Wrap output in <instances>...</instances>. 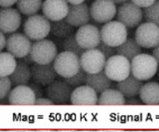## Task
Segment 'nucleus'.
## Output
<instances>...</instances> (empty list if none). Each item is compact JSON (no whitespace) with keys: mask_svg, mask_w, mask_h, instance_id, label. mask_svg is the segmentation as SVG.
Wrapping results in <instances>:
<instances>
[{"mask_svg":"<svg viewBox=\"0 0 159 132\" xmlns=\"http://www.w3.org/2000/svg\"><path fill=\"white\" fill-rule=\"evenodd\" d=\"M131 74L140 81H148L156 75L158 64L152 55L140 53L130 61Z\"/></svg>","mask_w":159,"mask_h":132,"instance_id":"nucleus-1","label":"nucleus"},{"mask_svg":"<svg viewBox=\"0 0 159 132\" xmlns=\"http://www.w3.org/2000/svg\"><path fill=\"white\" fill-rule=\"evenodd\" d=\"M53 65L57 74L63 78L74 75L81 69L80 57L67 51L61 52L57 54Z\"/></svg>","mask_w":159,"mask_h":132,"instance_id":"nucleus-2","label":"nucleus"},{"mask_svg":"<svg viewBox=\"0 0 159 132\" xmlns=\"http://www.w3.org/2000/svg\"><path fill=\"white\" fill-rule=\"evenodd\" d=\"M24 32L32 41L44 39L50 33V20L43 15H31L24 24Z\"/></svg>","mask_w":159,"mask_h":132,"instance_id":"nucleus-3","label":"nucleus"},{"mask_svg":"<svg viewBox=\"0 0 159 132\" xmlns=\"http://www.w3.org/2000/svg\"><path fill=\"white\" fill-rule=\"evenodd\" d=\"M101 41L107 45L117 48L128 38L127 27L118 20L105 23L101 30Z\"/></svg>","mask_w":159,"mask_h":132,"instance_id":"nucleus-4","label":"nucleus"},{"mask_svg":"<svg viewBox=\"0 0 159 132\" xmlns=\"http://www.w3.org/2000/svg\"><path fill=\"white\" fill-rule=\"evenodd\" d=\"M104 71L111 81H123L131 74L130 60L121 55H113L107 59Z\"/></svg>","mask_w":159,"mask_h":132,"instance_id":"nucleus-5","label":"nucleus"},{"mask_svg":"<svg viewBox=\"0 0 159 132\" xmlns=\"http://www.w3.org/2000/svg\"><path fill=\"white\" fill-rule=\"evenodd\" d=\"M30 54L34 63L42 65L50 64L54 62L58 54V49L55 42L44 38L33 43Z\"/></svg>","mask_w":159,"mask_h":132,"instance_id":"nucleus-6","label":"nucleus"},{"mask_svg":"<svg viewBox=\"0 0 159 132\" xmlns=\"http://www.w3.org/2000/svg\"><path fill=\"white\" fill-rule=\"evenodd\" d=\"M117 20L124 24L127 28H134L140 24L143 19L141 8L133 2L122 3L117 10Z\"/></svg>","mask_w":159,"mask_h":132,"instance_id":"nucleus-7","label":"nucleus"},{"mask_svg":"<svg viewBox=\"0 0 159 132\" xmlns=\"http://www.w3.org/2000/svg\"><path fill=\"white\" fill-rule=\"evenodd\" d=\"M134 39L144 49H152L159 43V26L151 22L140 24Z\"/></svg>","mask_w":159,"mask_h":132,"instance_id":"nucleus-8","label":"nucleus"},{"mask_svg":"<svg viewBox=\"0 0 159 132\" xmlns=\"http://www.w3.org/2000/svg\"><path fill=\"white\" fill-rule=\"evenodd\" d=\"M107 58L98 49H87L80 57L81 68L89 74L104 70Z\"/></svg>","mask_w":159,"mask_h":132,"instance_id":"nucleus-9","label":"nucleus"},{"mask_svg":"<svg viewBox=\"0 0 159 132\" xmlns=\"http://www.w3.org/2000/svg\"><path fill=\"white\" fill-rule=\"evenodd\" d=\"M91 18L98 23H107L112 20L117 14L116 3L111 0H94L91 4Z\"/></svg>","mask_w":159,"mask_h":132,"instance_id":"nucleus-10","label":"nucleus"},{"mask_svg":"<svg viewBox=\"0 0 159 132\" xmlns=\"http://www.w3.org/2000/svg\"><path fill=\"white\" fill-rule=\"evenodd\" d=\"M32 40L23 33H12L6 39L5 49L16 58H20L30 53Z\"/></svg>","mask_w":159,"mask_h":132,"instance_id":"nucleus-11","label":"nucleus"},{"mask_svg":"<svg viewBox=\"0 0 159 132\" xmlns=\"http://www.w3.org/2000/svg\"><path fill=\"white\" fill-rule=\"evenodd\" d=\"M72 87L66 81L55 80L46 87L45 94L54 104H66L71 103Z\"/></svg>","mask_w":159,"mask_h":132,"instance_id":"nucleus-12","label":"nucleus"},{"mask_svg":"<svg viewBox=\"0 0 159 132\" xmlns=\"http://www.w3.org/2000/svg\"><path fill=\"white\" fill-rule=\"evenodd\" d=\"M75 36L79 45L84 50L96 49L101 42V31L96 26L90 24L80 26Z\"/></svg>","mask_w":159,"mask_h":132,"instance_id":"nucleus-13","label":"nucleus"},{"mask_svg":"<svg viewBox=\"0 0 159 132\" xmlns=\"http://www.w3.org/2000/svg\"><path fill=\"white\" fill-rule=\"evenodd\" d=\"M31 73L32 81L42 87L49 86L56 80L58 75L52 63L44 65L34 63L31 66Z\"/></svg>","mask_w":159,"mask_h":132,"instance_id":"nucleus-14","label":"nucleus"},{"mask_svg":"<svg viewBox=\"0 0 159 132\" xmlns=\"http://www.w3.org/2000/svg\"><path fill=\"white\" fill-rule=\"evenodd\" d=\"M21 23L20 11L12 7L0 9V31L4 34L16 32Z\"/></svg>","mask_w":159,"mask_h":132,"instance_id":"nucleus-15","label":"nucleus"},{"mask_svg":"<svg viewBox=\"0 0 159 132\" xmlns=\"http://www.w3.org/2000/svg\"><path fill=\"white\" fill-rule=\"evenodd\" d=\"M68 3L66 0H44L42 4L43 15L50 20L65 19L68 12Z\"/></svg>","mask_w":159,"mask_h":132,"instance_id":"nucleus-16","label":"nucleus"},{"mask_svg":"<svg viewBox=\"0 0 159 132\" xmlns=\"http://www.w3.org/2000/svg\"><path fill=\"white\" fill-rule=\"evenodd\" d=\"M90 10L84 3L69 5L68 12L65 19L74 27H80L89 22Z\"/></svg>","mask_w":159,"mask_h":132,"instance_id":"nucleus-17","label":"nucleus"},{"mask_svg":"<svg viewBox=\"0 0 159 132\" xmlns=\"http://www.w3.org/2000/svg\"><path fill=\"white\" fill-rule=\"evenodd\" d=\"M9 104L11 105H33L36 97L28 85L17 86L10 91L8 95Z\"/></svg>","mask_w":159,"mask_h":132,"instance_id":"nucleus-18","label":"nucleus"},{"mask_svg":"<svg viewBox=\"0 0 159 132\" xmlns=\"http://www.w3.org/2000/svg\"><path fill=\"white\" fill-rule=\"evenodd\" d=\"M97 94V92L88 85L80 86L72 91L71 103L73 105H95L98 103Z\"/></svg>","mask_w":159,"mask_h":132,"instance_id":"nucleus-19","label":"nucleus"},{"mask_svg":"<svg viewBox=\"0 0 159 132\" xmlns=\"http://www.w3.org/2000/svg\"><path fill=\"white\" fill-rule=\"evenodd\" d=\"M143 85L144 84L142 81H140L138 78L134 76L133 75L130 74L126 79L121 81H117L116 87L117 90L124 94V97L128 98V97H136L140 95V89Z\"/></svg>","mask_w":159,"mask_h":132,"instance_id":"nucleus-20","label":"nucleus"},{"mask_svg":"<svg viewBox=\"0 0 159 132\" xmlns=\"http://www.w3.org/2000/svg\"><path fill=\"white\" fill-rule=\"evenodd\" d=\"M85 84L92 87L97 93L101 94L104 91L110 88L111 86V80L107 76L105 71L102 70L94 74L87 73Z\"/></svg>","mask_w":159,"mask_h":132,"instance_id":"nucleus-21","label":"nucleus"},{"mask_svg":"<svg viewBox=\"0 0 159 132\" xmlns=\"http://www.w3.org/2000/svg\"><path fill=\"white\" fill-rule=\"evenodd\" d=\"M9 77L12 83V86L17 87V86L28 85L30 81L32 80L31 68L29 67V65L18 60L15 70Z\"/></svg>","mask_w":159,"mask_h":132,"instance_id":"nucleus-22","label":"nucleus"},{"mask_svg":"<svg viewBox=\"0 0 159 132\" xmlns=\"http://www.w3.org/2000/svg\"><path fill=\"white\" fill-rule=\"evenodd\" d=\"M140 100L147 105L159 104V83L147 82L144 84L140 92Z\"/></svg>","mask_w":159,"mask_h":132,"instance_id":"nucleus-23","label":"nucleus"},{"mask_svg":"<svg viewBox=\"0 0 159 132\" xmlns=\"http://www.w3.org/2000/svg\"><path fill=\"white\" fill-rule=\"evenodd\" d=\"M116 53L124 56L131 61L137 55L142 53V49L135 39L127 38L121 45L116 48Z\"/></svg>","mask_w":159,"mask_h":132,"instance_id":"nucleus-24","label":"nucleus"},{"mask_svg":"<svg viewBox=\"0 0 159 132\" xmlns=\"http://www.w3.org/2000/svg\"><path fill=\"white\" fill-rule=\"evenodd\" d=\"M126 102V97L121 92L115 89L108 88L103 92H101L98 97L99 105H124Z\"/></svg>","mask_w":159,"mask_h":132,"instance_id":"nucleus-25","label":"nucleus"},{"mask_svg":"<svg viewBox=\"0 0 159 132\" xmlns=\"http://www.w3.org/2000/svg\"><path fill=\"white\" fill-rule=\"evenodd\" d=\"M74 26L66 21V19L50 22V33L58 39H65L68 36L73 34Z\"/></svg>","mask_w":159,"mask_h":132,"instance_id":"nucleus-26","label":"nucleus"},{"mask_svg":"<svg viewBox=\"0 0 159 132\" xmlns=\"http://www.w3.org/2000/svg\"><path fill=\"white\" fill-rule=\"evenodd\" d=\"M17 61L9 52H0V76H10L16 67Z\"/></svg>","mask_w":159,"mask_h":132,"instance_id":"nucleus-27","label":"nucleus"},{"mask_svg":"<svg viewBox=\"0 0 159 132\" xmlns=\"http://www.w3.org/2000/svg\"><path fill=\"white\" fill-rule=\"evenodd\" d=\"M43 0H17L16 7L20 13L31 16L42 9Z\"/></svg>","mask_w":159,"mask_h":132,"instance_id":"nucleus-28","label":"nucleus"},{"mask_svg":"<svg viewBox=\"0 0 159 132\" xmlns=\"http://www.w3.org/2000/svg\"><path fill=\"white\" fill-rule=\"evenodd\" d=\"M61 46L62 49H64V51L73 53L79 57H81V55L85 51L84 49L79 45L78 40L76 38V36L74 34H71V35L68 36L67 37H66L65 39H63Z\"/></svg>","mask_w":159,"mask_h":132,"instance_id":"nucleus-29","label":"nucleus"},{"mask_svg":"<svg viewBox=\"0 0 159 132\" xmlns=\"http://www.w3.org/2000/svg\"><path fill=\"white\" fill-rule=\"evenodd\" d=\"M146 22H151L159 26V0H156L150 6L145 8L143 11Z\"/></svg>","mask_w":159,"mask_h":132,"instance_id":"nucleus-30","label":"nucleus"},{"mask_svg":"<svg viewBox=\"0 0 159 132\" xmlns=\"http://www.w3.org/2000/svg\"><path fill=\"white\" fill-rule=\"evenodd\" d=\"M86 76H87V73L81 68L77 74L70 77L64 78L63 81H66L72 88H76L83 86L86 82Z\"/></svg>","mask_w":159,"mask_h":132,"instance_id":"nucleus-31","label":"nucleus"},{"mask_svg":"<svg viewBox=\"0 0 159 132\" xmlns=\"http://www.w3.org/2000/svg\"><path fill=\"white\" fill-rule=\"evenodd\" d=\"M12 83L9 76H0V99L7 97L11 91Z\"/></svg>","mask_w":159,"mask_h":132,"instance_id":"nucleus-32","label":"nucleus"},{"mask_svg":"<svg viewBox=\"0 0 159 132\" xmlns=\"http://www.w3.org/2000/svg\"><path fill=\"white\" fill-rule=\"evenodd\" d=\"M100 51L104 54V56L106 57V58H111V56H113L116 53V48H113V47H111V46L107 45L105 42H103L101 41L100 42V44L97 46V48Z\"/></svg>","mask_w":159,"mask_h":132,"instance_id":"nucleus-33","label":"nucleus"},{"mask_svg":"<svg viewBox=\"0 0 159 132\" xmlns=\"http://www.w3.org/2000/svg\"><path fill=\"white\" fill-rule=\"evenodd\" d=\"M28 86L31 87V89L33 91V92L35 94L36 98H39V97H44L45 95V91L43 89V87L41 85L35 83V82H32V83L28 84Z\"/></svg>","mask_w":159,"mask_h":132,"instance_id":"nucleus-34","label":"nucleus"},{"mask_svg":"<svg viewBox=\"0 0 159 132\" xmlns=\"http://www.w3.org/2000/svg\"><path fill=\"white\" fill-rule=\"evenodd\" d=\"M156 0H131V2H133L134 4H136L140 8H146V7L152 5Z\"/></svg>","mask_w":159,"mask_h":132,"instance_id":"nucleus-35","label":"nucleus"},{"mask_svg":"<svg viewBox=\"0 0 159 132\" xmlns=\"http://www.w3.org/2000/svg\"><path fill=\"white\" fill-rule=\"evenodd\" d=\"M35 105H54V103L49 97H43L36 98Z\"/></svg>","mask_w":159,"mask_h":132,"instance_id":"nucleus-36","label":"nucleus"},{"mask_svg":"<svg viewBox=\"0 0 159 132\" xmlns=\"http://www.w3.org/2000/svg\"><path fill=\"white\" fill-rule=\"evenodd\" d=\"M142 103V101L140 100V98H137L135 97H128L125 102V104L127 105H140Z\"/></svg>","mask_w":159,"mask_h":132,"instance_id":"nucleus-37","label":"nucleus"},{"mask_svg":"<svg viewBox=\"0 0 159 132\" xmlns=\"http://www.w3.org/2000/svg\"><path fill=\"white\" fill-rule=\"evenodd\" d=\"M17 0H0V7L2 8H8L12 7L14 4H16Z\"/></svg>","mask_w":159,"mask_h":132,"instance_id":"nucleus-38","label":"nucleus"},{"mask_svg":"<svg viewBox=\"0 0 159 132\" xmlns=\"http://www.w3.org/2000/svg\"><path fill=\"white\" fill-rule=\"evenodd\" d=\"M19 60L20 61L23 62L24 64H26V65H33V64H34V61H33V58H32V56H31L30 53L26 54V56H24L22 58H19Z\"/></svg>","mask_w":159,"mask_h":132,"instance_id":"nucleus-39","label":"nucleus"},{"mask_svg":"<svg viewBox=\"0 0 159 132\" xmlns=\"http://www.w3.org/2000/svg\"><path fill=\"white\" fill-rule=\"evenodd\" d=\"M5 45H6V37L4 36V33L0 31V52L3 51V49L5 48Z\"/></svg>","mask_w":159,"mask_h":132,"instance_id":"nucleus-40","label":"nucleus"},{"mask_svg":"<svg viewBox=\"0 0 159 132\" xmlns=\"http://www.w3.org/2000/svg\"><path fill=\"white\" fill-rule=\"evenodd\" d=\"M152 56L155 58V59H156L157 62V64H158L159 65V43L154 48V49H153Z\"/></svg>","mask_w":159,"mask_h":132,"instance_id":"nucleus-41","label":"nucleus"},{"mask_svg":"<svg viewBox=\"0 0 159 132\" xmlns=\"http://www.w3.org/2000/svg\"><path fill=\"white\" fill-rule=\"evenodd\" d=\"M70 4H79V3H84L85 0H66Z\"/></svg>","mask_w":159,"mask_h":132,"instance_id":"nucleus-42","label":"nucleus"},{"mask_svg":"<svg viewBox=\"0 0 159 132\" xmlns=\"http://www.w3.org/2000/svg\"><path fill=\"white\" fill-rule=\"evenodd\" d=\"M111 1H113L114 3H117V4H122V3L127 2L128 0H111Z\"/></svg>","mask_w":159,"mask_h":132,"instance_id":"nucleus-43","label":"nucleus"}]
</instances>
